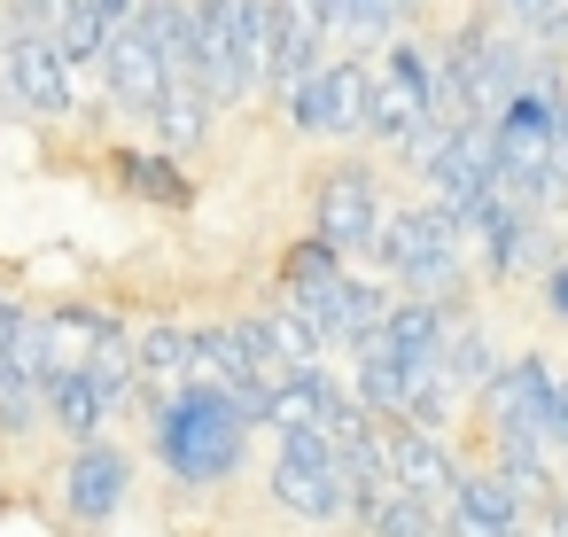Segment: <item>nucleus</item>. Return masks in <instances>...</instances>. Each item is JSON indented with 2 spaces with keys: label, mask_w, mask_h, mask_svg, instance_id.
<instances>
[{
  "label": "nucleus",
  "mask_w": 568,
  "mask_h": 537,
  "mask_svg": "<svg viewBox=\"0 0 568 537\" xmlns=\"http://www.w3.org/2000/svg\"><path fill=\"white\" fill-rule=\"evenodd\" d=\"M250 428H257V421H250L242 397L219 389V382H187V389H172V397L149 413L156 459H164V475H180V483H219V475H234Z\"/></svg>",
  "instance_id": "obj_1"
},
{
  "label": "nucleus",
  "mask_w": 568,
  "mask_h": 537,
  "mask_svg": "<svg viewBox=\"0 0 568 537\" xmlns=\"http://www.w3.org/2000/svg\"><path fill=\"white\" fill-rule=\"evenodd\" d=\"M467 219L444 203V195H428V203H413V211H389V226H382V242H374V265L405 288V296H444V304H459V281H467Z\"/></svg>",
  "instance_id": "obj_2"
},
{
  "label": "nucleus",
  "mask_w": 568,
  "mask_h": 537,
  "mask_svg": "<svg viewBox=\"0 0 568 537\" xmlns=\"http://www.w3.org/2000/svg\"><path fill=\"white\" fill-rule=\"evenodd\" d=\"M195 48H203V79H211L219 102L265 94L273 0H195Z\"/></svg>",
  "instance_id": "obj_3"
},
{
  "label": "nucleus",
  "mask_w": 568,
  "mask_h": 537,
  "mask_svg": "<svg viewBox=\"0 0 568 537\" xmlns=\"http://www.w3.org/2000/svg\"><path fill=\"white\" fill-rule=\"evenodd\" d=\"M273 498L296 521H335L351 514V483H343V452L320 421H288L281 428V459H273Z\"/></svg>",
  "instance_id": "obj_4"
},
{
  "label": "nucleus",
  "mask_w": 568,
  "mask_h": 537,
  "mask_svg": "<svg viewBox=\"0 0 568 537\" xmlns=\"http://www.w3.org/2000/svg\"><path fill=\"white\" fill-rule=\"evenodd\" d=\"M374 79H382V71L327 55L296 94H281V118H288L296 133H320V141H358V133H366V110H374Z\"/></svg>",
  "instance_id": "obj_5"
},
{
  "label": "nucleus",
  "mask_w": 568,
  "mask_h": 537,
  "mask_svg": "<svg viewBox=\"0 0 568 537\" xmlns=\"http://www.w3.org/2000/svg\"><path fill=\"white\" fill-rule=\"evenodd\" d=\"M382 226H389V211H382V188H374V172H358V164H335V172L320 180V195H312V234H320V242H335L343 257H374Z\"/></svg>",
  "instance_id": "obj_6"
},
{
  "label": "nucleus",
  "mask_w": 568,
  "mask_h": 537,
  "mask_svg": "<svg viewBox=\"0 0 568 537\" xmlns=\"http://www.w3.org/2000/svg\"><path fill=\"white\" fill-rule=\"evenodd\" d=\"M94 71H102V102L125 110V118H149L156 94H164V79H172V71H164V48H156V24H149L141 9L110 32V48H102Z\"/></svg>",
  "instance_id": "obj_7"
},
{
  "label": "nucleus",
  "mask_w": 568,
  "mask_h": 537,
  "mask_svg": "<svg viewBox=\"0 0 568 537\" xmlns=\"http://www.w3.org/2000/svg\"><path fill=\"white\" fill-rule=\"evenodd\" d=\"M0 71H9V110H24V118H71L79 110V63L55 48V32H32V40H17L9 55H0Z\"/></svg>",
  "instance_id": "obj_8"
},
{
  "label": "nucleus",
  "mask_w": 568,
  "mask_h": 537,
  "mask_svg": "<svg viewBox=\"0 0 568 537\" xmlns=\"http://www.w3.org/2000/svg\"><path fill=\"white\" fill-rule=\"evenodd\" d=\"M382 467H389L405 490H420L436 514H444V506H452V490H459V467H452L444 436H436V428H420V421H382Z\"/></svg>",
  "instance_id": "obj_9"
},
{
  "label": "nucleus",
  "mask_w": 568,
  "mask_h": 537,
  "mask_svg": "<svg viewBox=\"0 0 568 537\" xmlns=\"http://www.w3.org/2000/svg\"><path fill=\"white\" fill-rule=\"evenodd\" d=\"M327 24L304 9V0H273V55H265V94L281 102V94H296L320 63H327Z\"/></svg>",
  "instance_id": "obj_10"
},
{
  "label": "nucleus",
  "mask_w": 568,
  "mask_h": 537,
  "mask_svg": "<svg viewBox=\"0 0 568 537\" xmlns=\"http://www.w3.org/2000/svg\"><path fill=\"white\" fill-rule=\"evenodd\" d=\"M125 490H133V459L118 452V444H79L71 452V475H63V498H71V514L79 521H110L118 506H125Z\"/></svg>",
  "instance_id": "obj_11"
},
{
  "label": "nucleus",
  "mask_w": 568,
  "mask_h": 537,
  "mask_svg": "<svg viewBox=\"0 0 568 537\" xmlns=\"http://www.w3.org/2000/svg\"><path fill=\"white\" fill-rule=\"evenodd\" d=\"M521 490L506 475H459L452 506H444V537H521Z\"/></svg>",
  "instance_id": "obj_12"
},
{
  "label": "nucleus",
  "mask_w": 568,
  "mask_h": 537,
  "mask_svg": "<svg viewBox=\"0 0 568 537\" xmlns=\"http://www.w3.org/2000/svg\"><path fill=\"white\" fill-rule=\"evenodd\" d=\"M351 514L366 521V537H444V514H436L420 490H405L397 475L358 483V490H351Z\"/></svg>",
  "instance_id": "obj_13"
},
{
  "label": "nucleus",
  "mask_w": 568,
  "mask_h": 537,
  "mask_svg": "<svg viewBox=\"0 0 568 537\" xmlns=\"http://www.w3.org/2000/svg\"><path fill=\"white\" fill-rule=\"evenodd\" d=\"M40 405H48V421H55L63 436H79V444H87V436H94V428H102V421L118 413V397H110V389H102V382L87 374V358H63V366L48 374Z\"/></svg>",
  "instance_id": "obj_14"
},
{
  "label": "nucleus",
  "mask_w": 568,
  "mask_h": 537,
  "mask_svg": "<svg viewBox=\"0 0 568 537\" xmlns=\"http://www.w3.org/2000/svg\"><path fill=\"white\" fill-rule=\"evenodd\" d=\"M211 118H219V94L195 87V79H164V94H156V110H149V125H156V141H164L172 156L203 149V141H211Z\"/></svg>",
  "instance_id": "obj_15"
},
{
  "label": "nucleus",
  "mask_w": 568,
  "mask_h": 537,
  "mask_svg": "<svg viewBox=\"0 0 568 537\" xmlns=\"http://www.w3.org/2000/svg\"><path fill=\"white\" fill-rule=\"evenodd\" d=\"M118 188L141 195L149 211H187V203H195L187 172L172 164V149H118Z\"/></svg>",
  "instance_id": "obj_16"
},
{
  "label": "nucleus",
  "mask_w": 568,
  "mask_h": 537,
  "mask_svg": "<svg viewBox=\"0 0 568 537\" xmlns=\"http://www.w3.org/2000/svg\"><path fill=\"white\" fill-rule=\"evenodd\" d=\"M133 358H141V382H149V389H187V382H195V327L156 320V327L133 335Z\"/></svg>",
  "instance_id": "obj_17"
},
{
  "label": "nucleus",
  "mask_w": 568,
  "mask_h": 537,
  "mask_svg": "<svg viewBox=\"0 0 568 537\" xmlns=\"http://www.w3.org/2000/svg\"><path fill=\"white\" fill-rule=\"evenodd\" d=\"M444 382L467 397V389H490L498 382V351H490V335L483 327H467V320H452V343H444Z\"/></svg>",
  "instance_id": "obj_18"
},
{
  "label": "nucleus",
  "mask_w": 568,
  "mask_h": 537,
  "mask_svg": "<svg viewBox=\"0 0 568 537\" xmlns=\"http://www.w3.org/2000/svg\"><path fill=\"white\" fill-rule=\"evenodd\" d=\"M48 32H55V48H63L71 63H102V48H110L118 24L94 9V0H55V24H48Z\"/></svg>",
  "instance_id": "obj_19"
},
{
  "label": "nucleus",
  "mask_w": 568,
  "mask_h": 537,
  "mask_svg": "<svg viewBox=\"0 0 568 537\" xmlns=\"http://www.w3.org/2000/svg\"><path fill=\"white\" fill-rule=\"evenodd\" d=\"M281 288L288 296H327V288H343V250L335 242H296L288 257H281Z\"/></svg>",
  "instance_id": "obj_20"
},
{
  "label": "nucleus",
  "mask_w": 568,
  "mask_h": 537,
  "mask_svg": "<svg viewBox=\"0 0 568 537\" xmlns=\"http://www.w3.org/2000/svg\"><path fill=\"white\" fill-rule=\"evenodd\" d=\"M413 9V0H351V40H389V24Z\"/></svg>",
  "instance_id": "obj_21"
},
{
  "label": "nucleus",
  "mask_w": 568,
  "mask_h": 537,
  "mask_svg": "<svg viewBox=\"0 0 568 537\" xmlns=\"http://www.w3.org/2000/svg\"><path fill=\"white\" fill-rule=\"evenodd\" d=\"M304 9H312L327 32H343V40H351V0H304Z\"/></svg>",
  "instance_id": "obj_22"
},
{
  "label": "nucleus",
  "mask_w": 568,
  "mask_h": 537,
  "mask_svg": "<svg viewBox=\"0 0 568 537\" xmlns=\"http://www.w3.org/2000/svg\"><path fill=\"white\" fill-rule=\"evenodd\" d=\"M545 304L568 320V265H552V273H545Z\"/></svg>",
  "instance_id": "obj_23"
},
{
  "label": "nucleus",
  "mask_w": 568,
  "mask_h": 537,
  "mask_svg": "<svg viewBox=\"0 0 568 537\" xmlns=\"http://www.w3.org/2000/svg\"><path fill=\"white\" fill-rule=\"evenodd\" d=\"M94 9H102V17H110V24H125V17H133V9H141V0H94Z\"/></svg>",
  "instance_id": "obj_24"
},
{
  "label": "nucleus",
  "mask_w": 568,
  "mask_h": 537,
  "mask_svg": "<svg viewBox=\"0 0 568 537\" xmlns=\"http://www.w3.org/2000/svg\"><path fill=\"white\" fill-rule=\"evenodd\" d=\"M413 9H420V0H413Z\"/></svg>",
  "instance_id": "obj_25"
}]
</instances>
